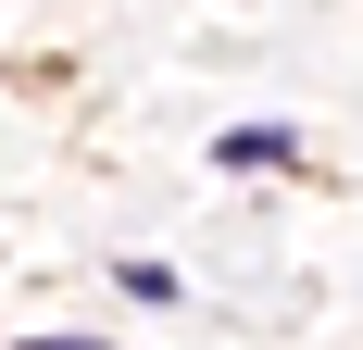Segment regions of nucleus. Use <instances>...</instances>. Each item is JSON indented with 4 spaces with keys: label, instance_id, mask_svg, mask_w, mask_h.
<instances>
[{
    "label": "nucleus",
    "instance_id": "nucleus-1",
    "mask_svg": "<svg viewBox=\"0 0 363 350\" xmlns=\"http://www.w3.org/2000/svg\"><path fill=\"white\" fill-rule=\"evenodd\" d=\"M213 163L225 175H276V163H301V138L289 125H238V138H213Z\"/></svg>",
    "mask_w": 363,
    "mask_h": 350
},
{
    "label": "nucleus",
    "instance_id": "nucleus-2",
    "mask_svg": "<svg viewBox=\"0 0 363 350\" xmlns=\"http://www.w3.org/2000/svg\"><path fill=\"white\" fill-rule=\"evenodd\" d=\"M13 350H101V338H13Z\"/></svg>",
    "mask_w": 363,
    "mask_h": 350
}]
</instances>
